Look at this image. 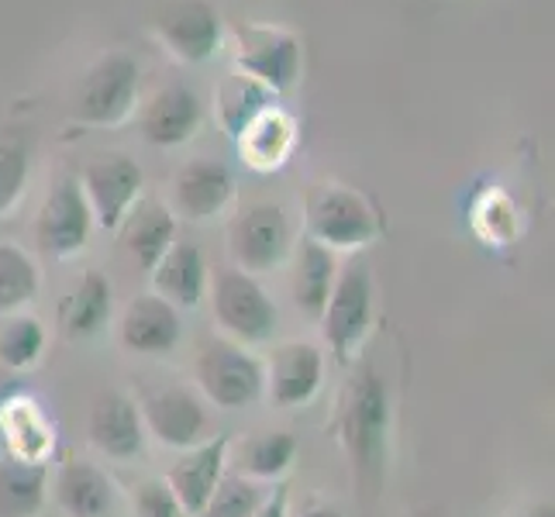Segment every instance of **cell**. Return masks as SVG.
Here are the masks:
<instances>
[{
	"mask_svg": "<svg viewBox=\"0 0 555 517\" xmlns=\"http://www.w3.org/2000/svg\"><path fill=\"white\" fill-rule=\"evenodd\" d=\"M341 445H346L352 480L373 504L387 483L390 463V393L376 366H359L341 408Z\"/></svg>",
	"mask_w": 555,
	"mask_h": 517,
	"instance_id": "6da1fadb",
	"label": "cell"
},
{
	"mask_svg": "<svg viewBox=\"0 0 555 517\" xmlns=\"http://www.w3.org/2000/svg\"><path fill=\"white\" fill-rule=\"evenodd\" d=\"M304 238L328 253H359L383 235L379 210L346 183H314L304 197Z\"/></svg>",
	"mask_w": 555,
	"mask_h": 517,
	"instance_id": "7a4b0ae2",
	"label": "cell"
},
{
	"mask_svg": "<svg viewBox=\"0 0 555 517\" xmlns=\"http://www.w3.org/2000/svg\"><path fill=\"white\" fill-rule=\"evenodd\" d=\"M139 104V63L128 52H107L76 83L69 118L80 128H118Z\"/></svg>",
	"mask_w": 555,
	"mask_h": 517,
	"instance_id": "3957f363",
	"label": "cell"
},
{
	"mask_svg": "<svg viewBox=\"0 0 555 517\" xmlns=\"http://www.w3.org/2000/svg\"><path fill=\"white\" fill-rule=\"evenodd\" d=\"M318 324L324 345H328L341 366L356 362V356L362 352V345H366L373 332V276L366 262L338 266L335 290Z\"/></svg>",
	"mask_w": 555,
	"mask_h": 517,
	"instance_id": "277c9868",
	"label": "cell"
},
{
	"mask_svg": "<svg viewBox=\"0 0 555 517\" xmlns=\"http://www.w3.org/2000/svg\"><path fill=\"white\" fill-rule=\"evenodd\" d=\"M232 60L235 69L245 73L248 80L262 83L270 93H286L294 90L300 80V38L276 25H253L238 22L232 25Z\"/></svg>",
	"mask_w": 555,
	"mask_h": 517,
	"instance_id": "5b68a950",
	"label": "cell"
},
{
	"mask_svg": "<svg viewBox=\"0 0 555 517\" xmlns=\"http://www.w3.org/2000/svg\"><path fill=\"white\" fill-rule=\"evenodd\" d=\"M228 248H232L235 270L248 276L270 273L294 248L291 218H286V210L280 204L270 201L248 204L228 224Z\"/></svg>",
	"mask_w": 555,
	"mask_h": 517,
	"instance_id": "8992f818",
	"label": "cell"
},
{
	"mask_svg": "<svg viewBox=\"0 0 555 517\" xmlns=\"http://www.w3.org/2000/svg\"><path fill=\"white\" fill-rule=\"evenodd\" d=\"M210 303H215V321L224 328V335L235 345H266L276 332V303L270 294L262 290V283L256 276H248L242 270H224L215 280L210 290Z\"/></svg>",
	"mask_w": 555,
	"mask_h": 517,
	"instance_id": "52a82bcc",
	"label": "cell"
},
{
	"mask_svg": "<svg viewBox=\"0 0 555 517\" xmlns=\"http://www.w3.org/2000/svg\"><path fill=\"white\" fill-rule=\"evenodd\" d=\"M197 387L215 408L238 411L266 393V366L245 345L210 341L197 359Z\"/></svg>",
	"mask_w": 555,
	"mask_h": 517,
	"instance_id": "ba28073f",
	"label": "cell"
},
{
	"mask_svg": "<svg viewBox=\"0 0 555 517\" xmlns=\"http://www.w3.org/2000/svg\"><path fill=\"white\" fill-rule=\"evenodd\" d=\"M142 186H145L142 166L131 156H121V152H111V156H98L93 163H87L80 180L93 224L104 228V232H121V224L142 201Z\"/></svg>",
	"mask_w": 555,
	"mask_h": 517,
	"instance_id": "9c48e42d",
	"label": "cell"
},
{
	"mask_svg": "<svg viewBox=\"0 0 555 517\" xmlns=\"http://www.w3.org/2000/svg\"><path fill=\"white\" fill-rule=\"evenodd\" d=\"M152 31H156L163 49L186 66L210 63L224 38L221 14L210 0H173L156 14Z\"/></svg>",
	"mask_w": 555,
	"mask_h": 517,
	"instance_id": "30bf717a",
	"label": "cell"
},
{
	"mask_svg": "<svg viewBox=\"0 0 555 517\" xmlns=\"http://www.w3.org/2000/svg\"><path fill=\"white\" fill-rule=\"evenodd\" d=\"M93 232L90 204L80 190V180H63L46 197L35 218V242L49 259H73L80 256Z\"/></svg>",
	"mask_w": 555,
	"mask_h": 517,
	"instance_id": "8fae6325",
	"label": "cell"
},
{
	"mask_svg": "<svg viewBox=\"0 0 555 517\" xmlns=\"http://www.w3.org/2000/svg\"><path fill=\"white\" fill-rule=\"evenodd\" d=\"M139 414H142L145 431L156 438L159 445L186 452L210 438L207 411L201 408V400L183 387L149 393L139 404Z\"/></svg>",
	"mask_w": 555,
	"mask_h": 517,
	"instance_id": "7c38bea8",
	"label": "cell"
},
{
	"mask_svg": "<svg viewBox=\"0 0 555 517\" xmlns=\"http://www.w3.org/2000/svg\"><path fill=\"white\" fill-rule=\"evenodd\" d=\"M235 201V172L218 159L186 163L173 180V215L190 224L221 218Z\"/></svg>",
	"mask_w": 555,
	"mask_h": 517,
	"instance_id": "4fadbf2b",
	"label": "cell"
},
{
	"mask_svg": "<svg viewBox=\"0 0 555 517\" xmlns=\"http://www.w3.org/2000/svg\"><path fill=\"white\" fill-rule=\"evenodd\" d=\"M228 452H232V435H210L207 442L186 449L173 469L166 476V487L173 490L186 517H201L210 493L218 490L224 466H228Z\"/></svg>",
	"mask_w": 555,
	"mask_h": 517,
	"instance_id": "5bb4252c",
	"label": "cell"
},
{
	"mask_svg": "<svg viewBox=\"0 0 555 517\" xmlns=\"http://www.w3.org/2000/svg\"><path fill=\"white\" fill-rule=\"evenodd\" d=\"M324 383V352L311 341H286L266 370V390L276 408H304Z\"/></svg>",
	"mask_w": 555,
	"mask_h": 517,
	"instance_id": "9a60e30c",
	"label": "cell"
},
{
	"mask_svg": "<svg viewBox=\"0 0 555 517\" xmlns=\"http://www.w3.org/2000/svg\"><path fill=\"white\" fill-rule=\"evenodd\" d=\"M87 431L93 449L104 452L107 458H118V463H128L145 449V425L139 404L121 390H107L93 400Z\"/></svg>",
	"mask_w": 555,
	"mask_h": 517,
	"instance_id": "2e32d148",
	"label": "cell"
},
{
	"mask_svg": "<svg viewBox=\"0 0 555 517\" xmlns=\"http://www.w3.org/2000/svg\"><path fill=\"white\" fill-rule=\"evenodd\" d=\"M142 135L159 148H180L197 135L204 125V104L190 87H163L142 107Z\"/></svg>",
	"mask_w": 555,
	"mask_h": 517,
	"instance_id": "e0dca14e",
	"label": "cell"
},
{
	"mask_svg": "<svg viewBox=\"0 0 555 517\" xmlns=\"http://www.w3.org/2000/svg\"><path fill=\"white\" fill-rule=\"evenodd\" d=\"M180 338H183L180 311L156 294L131 300L118 324L121 349L139 356H169L180 345Z\"/></svg>",
	"mask_w": 555,
	"mask_h": 517,
	"instance_id": "ac0fdd59",
	"label": "cell"
},
{
	"mask_svg": "<svg viewBox=\"0 0 555 517\" xmlns=\"http://www.w3.org/2000/svg\"><path fill=\"white\" fill-rule=\"evenodd\" d=\"M152 276V294L173 303L177 311H194L207 297V259L194 242H173V248L159 259Z\"/></svg>",
	"mask_w": 555,
	"mask_h": 517,
	"instance_id": "d6986e66",
	"label": "cell"
},
{
	"mask_svg": "<svg viewBox=\"0 0 555 517\" xmlns=\"http://www.w3.org/2000/svg\"><path fill=\"white\" fill-rule=\"evenodd\" d=\"M297 145V121L291 111H283L280 104L266 107L259 118L245 125V131L235 139L238 156L248 169L256 172H276L286 166V159L294 156Z\"/></svg>",
	"mask_w": 555,
	"mask_h": 517,
	"instance_id": "ffe728a7",
	"label": "cell"
},
{
	"mask_svg": "<svg viewBox=\"0 0 555 517\" xmlns=\"http://www.w3.org/2000/svg\"><path fill=\"white\" fill-rule=\"evenodd\" d=\"M335 280H338V256L328 253L324 245L304 238L294 253V280H291L297 311L311 321H321L324 308H328V297L335 290Z\"/></svg>",
	"mask_w": 555,
	"mask_h": 517,
	"instance_id": "44dd1931",
	"label": "cell"
},
{
	"mask_svg": "<svg viewBox=\"0 0 555 517\" xmlns=\"http://www.w3.org/2000/svg\"><path fill=\"white\" fill-rule=\"evenodd\" d=\"M121 235L135 262L145 273H152L177 242V215L159 201H139L121 224Z\"/></svg>",
	"mask_w": 555,
	"mask_h": 517,
	"instance_id": "7402d4cb",
	"label": "cell"
},
{
	"mask_svg": "<svg viewBox=\"0 0 555 517\" xmlns=\"http://www.w3.org/2000/svg\"><path fill=\"white\" fill-rule=\"evenodd\" d=\"M52 493L66 517H107L114 507V487L107 476L98 466L76 463V458L55 473Z\"/></svg>",
	"mask_w": 555,
	"mask_h": 517,
	"instance_id": "603a6c76",
	"label": "cell"
},
{
	"mask_svg": "<svg viewBox=\"0 0 555 517\" xmlns=\"http://www.w3.org/2000/svg\"><path fill=\"white\" fill-rule=\"evenodd\" d=\"M111 308H114L111 280L101 270H87L60 308V324L66 338L80 341V338L98 335L111 318Z\"/></svg>",
	"mask_w": 555,
	"mask_h": 517,
	"instance_id": "cb8c5ba5",
	"label": "cell"
},
{
	"mask_svg": "<svg viewBox=\"0 0 555 517\" xmlns=\"http://www.w3.org/2000/svg\"><path fill=\"white\" fill-rule=\"evenodd\" d=\"M49 504V466L4 458L0 463V517H38Z\"/></svg>",
	"mask_w": 555,
	"mask_h": 517,
	"instance_id": "d4e9b609",
	"label": "cell"
},
{
	"mask_svg": "<svg viewBox=\"0 0 555 517\" xmlns=\"http://www.w3.org/2000/svg\"><path fill=\"white\" fill-rule=\"evenodd\" d=\"M215 104H218V121L224 128V135L235 142L248 121L276 104V93H270L256 80H248L245 73L232 69L228 76H221V83L215 87Z\"/></svg>",
	"mask_w": 555,
	"mask_h": 517,
	"instance_id": "484cf974",
	"label": "cell"
},
{
	"mask_svg": "<svg viewBox=\"0 0 555 517\" xmlns=\"http://www.w3.org/2000/svg\"><path fill=\"white\" fill-rule=\"evenodd\" d=\"M0 431H4L11 458H22V463H46V452L52 449V435H49L42 411H38L31 400L17 397L11 404H4Z\"/></svg>",
	"mask_w": 555,
	"mask_h": 517,
	"instance_id": "4316f807",
	"label": "cell"
},
{
	"mask_svg": "<svg viewBox=\"0 0 555 517\" xmlns=\"http://www.w3.org/2000/svg\"><path fill=\"white\" fill-rule=\"evenodd\" d=\"M297 452L300 445L291 431H262L245 442L242 458H238V476H245V480H253V483L283 480V476L294 469Z\"/></svg>",
	"mask_w": 555,
	"mask_h": 517,
	"instance_id": "83f0119b",
	"label": "cell"
},
{
	"mask_svg": "<svg viewBox=\"0 0 555 517\" xmlns=\"http://www.w3.org/2000/svg\"><path fill=\"white\" fill-rule=\"evenodd\" d=\"M42 270L38 262L11 242L0 245V314H14L38 300Z\"/></svg>",
	"mask_w": 555,
	"mask_h": 517,
	"instance_id": "f1b7e54d",
	"label": "cell"
},
{
	"mask_svg": "<svg viewBox=\"0 0 555 517\" xmlns=\"http://www.w3.org/2000/svg\"><path fill=\"white\" fill-rule=\"evenodd\" d=\"M46 341H49V335L38 318H31V314L11 318L4 324V332H0V366H8L14 373L31 370L35 362L42 359Z\"/></svg>",
	"mask_w": 555,
	"mask_h": 517,
	"instance_id": "f546056e",
	"label": "cell"
},
{
	"mask_svg": "<svg viewBox=\"0 0 555 517\" xmlns=\"http://www.w3.org/2000/svg\"><path fill=\"white\" fill-rule=\"evenodd\" d=\"M262 490L245 480V476H221L218 490L210 493V501L204 507L201 517H256V510L262 507Z\"/></svg>",
	"mask_w": 555,
	"mask_h": 517,
	"instance_id": "4dcf8cb0",
	"label": "cell"
},
{
	"mask_svg": "<svg viewBox=\"0 0 555 517\" xmlns=\"http://www.w3.org/2000/svg\"><path fill=\"white\" fill-rule=\"evenodd\" d=\"M31 177V156L22 142L4 139L0 142V218H8L25 197V186Z\"/></svg>",
	"mask_w": 555,
	"mask_h": 517,
	"instance_id": "1f68e13d",
	"label": "cell"
},
{
	"mask_svg": "<svg viewBox=\"0 0 555 517\" xmlns=\"http://www.w3.org/2000/svg\"><path fill=\"white\" fill-rule=\"evenodd\" d=\"M135 510H139V517H186L173 490H169L163 480H149L139 487Z\"/></svg>",
	"mask_w": 555,
	"mask_h": 517,
	"instance_id": "d6a6232c",
	"label": "cell"
},
{
	"mask_svg": "<svg viewBox=\"0 0 555 517\" xmlns=\"http://www.w3.org/2000/svg\"><path fill=\"white\" fill-rule=\"evenodd\" d=\"M256 517H291V493H286V487H280L273 496H266Z\"/></svg>",
	"mask_w": 555,
	"mask_h": 517,
	"instance_id": "836d02e7",
	"label": "cell"
},
{
	"mask_svg": "<svg viewBox=\"0 0 555 517\" xmlns=\"http://www.w3.org/2000/svg\"><path fill=\"white\" fill-rule=\"evenodd\" d=\"M300 517H346L341 510H335V507H324V504H314V507H308Z\"/></svg>",
	"mask_w": 555,
	"mask_h": 517,
	"instance_id": "e575fe53",
	"label": "cell"
},
{
	"mask_svg": "<svg viewBox=\"0 0 555 517\" xmlns=\"http://www.w3.org/2000/svg\"><path fill=\"white\" fill-rule=\"evenodd\" d=\"M528 517H552V504H542V507H534Z\"/></svg>",
	"mask_w": 555,
	"mask_h": 517,
	"instance_id": "d590c367",
	"label": "cell"
}]
</instances>
